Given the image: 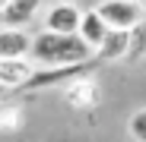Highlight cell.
Wrapping results in <instances>:
<instances>
[{
    "label": "cell",
    "instance_id": "cell-1",
    "mask_svg": "<svg viewBox=\"0 0 146 142\" xmlns=\"http://www.w3.org/2000/svg\"><path fill=\"white\" fill-rule=\"evenodd\" d=\"M92 44L80 32H51L44 29L41 35L32 38V60L41 66H67V63H86L92 60Z\"/></svg>",
    "mask_w": 146,
    "mask_h": 142
},
{
    "label": "cell",
    "instance_id": "cell-2",
    "mask_svg": "<svg viewBox=\"0 0 146 142\" xmlns=\"http://www.w3.org/2000/svg\"><path fill=\"white\" fill-rule=\"evenodd\" d=\"M92 63H95V60L35 69V73H32V79H29L26 85H22V88H48V85H60V82H76L80 76H89V73H92Z\"/></svg>",
    "mask_w": 146,
    "mask_h": 142
},
{
    "label": "cell",
    "instance_id": "cell-3",
    "mask_svg": "<svg viewBox=\"0 0 146 142\" xmlns=\"http://www.w3.org/2000/svg\"><path fill=\"white\" fill-rule=\"evenodd\" d=\"M95 10L102 13V19L111 29H133L143 22V10L137 0H102Z\"/></svg>",
    "mask_w": 146,
    "mask_h": 142
},
{
    "label": "cell",
    "instance_id": "cell-4",
    "mask_svg": "<svg viewBox=\"0 0 146 142\" xmlns=\"http://www.w3.org/2000/svg\"><path fill=\"white\" fill-rule=\"evenodd\" d=\"M80 22H83V13L73 7V3H54L51 10H48L44 16V29H51V32H80Z\"/></svg>",
    "mask_w": 146,
    "mask_h": 142
},
{
    "label": "cell",
    "instance_id": "cell-5",
    "mask_svg": "<svg viewBox=\"0 0 146 142\" xmlns=\"http://www.w3.org/2000/svg\"><path fill=\"white\" fill-rule=\"evenodd\" d=\"M35 73V66L26 57H0V82L7 88H22Z\"/></svg>",
    "mask_w": 146,
    "mask_h": 142
},
{
    "label": "cell",
    "instance_id": "cell-6",
    "mask_svg": "<svg viewBox=\"0 0 146 142\" xmlns=\"http://www.w3.org/2000/svg\"><path fill=\"white\" fill-rule=\"evenodd\" d=\"M38 3L41 0H10V3L0 10V19H3V26H10V29H22V26H29L35 19Z\"/></svg>",
    "mask_w": 146,
    "mask_h": 142
},
{
    "label": "cell",
    "instance_id": "cell-7",
    "mask_svg": "<svg viewBox=\"0 0 146 142\" xmlns=\"http://www.w3.org/2000/svg\"><path fill=\"white\" fill-rule=\"evenodd\" d=\"M130 51V29H111L95 51V60H121Z\"/></svg>",
    "mask_w": 146,
    "mask_h": 142
},
{
    "label": "cell",
    "instance_id": "cell-8",
    "mask_svg": "<svg viewBox=\"0 0 146 142\" xmlns=\"http://www.w3.org/2000/svg\"><path fill=\"white\" fill-rule=\"evenodd\" d=\"M26 54H32V38L22 29L3 26L0 29V57H26Z\"/></svg>",
    "mask_w": 146,
    "mask_h": 142
},
{
    "label": "cell",
    "instance_id": "cell-9",
    "mask_svg": "<svg viewBox=\"0 0 146 142\" xmlns=\"http://www.w3.org/2000/svg\"><path fill=\"white\" fill-rule=\"evenodd\" d=\"M111 32V26L102 19V13L99 10H89V13H83V22H80V35L92 44V51H99V44L105 41V35Z\"/></svg>",
    "mask_w": 146,
    "mask_h": 142
},
{
    "label": "cell",
    "instance_id": "cell-10",
    "mask_svg": "<svg viewBox=\"0 0 146 142\" xmlns=\"http://www.w3.org/2000/svg\"><path fill=\"white\" fill-rule=\"evenodd\" d=\"M67 98L73 107H95V101H99V88H95L92 82H70V92H67Z\"/></svg>",
    "mask_w": 146,
    "mask_h": 142
},
{
    "label": "cell",
    "instance_id": "cell-11",
    "mask_svg": "<svg viewBox=\"0 0 146 142\" xmlns=\"http://www.w3.org/2000/svg\"><path fill=\"white\" fill-rule=\"evenodd\" d=\"M130 60H140L146 57V22H140V26L130 29V51H127Z\"/></svg>",
    "mask_w": 146,
    "mask_h": 142
},
{
    "label": "cell",
    "instance_id": "cell-12",
    "mask_svg": "<svg viewBox=\"0 0 146 142\" xmlns=\"http://www.w3.org/2000/svg\"><path fill=\"white\" fill-rule=\"evenodd\" d=\"M127 130H130V136H133L137 142H146V107H143V111H137V114L130 117Z\"/></svg>",
    "mask_w": 146,
    "mask_h": 142
},
{
    "label": "cell",
    "instance_id": "cell-13",
    "mask_svg": "<svg viewBox=\"0 0 146 142\" xmlns=\"http://www.w3.org/2000/svg\"><path fill=\"white\" fill-rule=\"evenodd\" d=\"M3 95H7V85H3V82H0V98H3Z\"/></svg>",
    "mask_w": 146,
    "mask_h": 142
},
{
    "label": "cell",
    "instance_id": "cell-14",
    "mask_svg": "<svg viewBox=\"0 0 146 142\" xmlns=\"http://www.w3.org/2000/svg\"><path fill=\"white\" fill-rule=\"evenodd\" d=\"M137 3H140V10H143V13H146V0H137Z\"/></svg>",
    "mask_w": 146,
    "mask_h": 142
},
{
    "label": "cell",
    "instance_id": "cell-15",
    "mask_svg": "<svg viewBox=\"0 0 146 142\" xmlns=\"http://www.w3.org/2000/svg\"><path fill=\"white\" fill-rule=\"evenodd\" d=\"M7 3H10V0H0V10H3V7H7Z\"/></svg>",
    "mask_w": 146,
    "mask_h": 142
}]
</instances>
